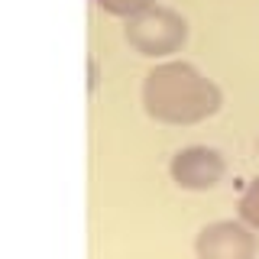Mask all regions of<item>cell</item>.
<instances>
[{
    "label": "cell",
    "mask_w": 259,
    "mask_h": 259,
    "mask_svg": "<svg viewBox=\"0 0 259 259\" xmlns=\"http://www.w3.org/2000/svg\"><path fill=\"white\" fill-rule=\"evenodd\" d=\"M143 107L168 126H194L224 107V94L188 62H162L143 78Z\"/></svg>",
    "instance_id": "1"
},
{
    "label": "cell",
    "mask_w": 259,
    "mask_h": 259,
    "mask_svg": "<svg viewBox=\"0 0 259 259\" xmlns=\"http://www.w3.org/2000/svg\"><path fill=\"white\" fill-rule=\"evenodd\" d=\"M123 39L130 42V49H136L146 59H162L188 42V23L182 13L168 10V7H152V10L126 20Z\"/></svg>",
    "instance_id": "2"
},
{
    "label": "cell",
    "mask_w": 259,
    "mask_h": 259,
    "mask_svg": "<svg viewBox=\"0 0 259 259\" xmlns=\"http://www.w3.org/2000/svg\"><path fill=\"white\" fill-rule=\"evenodd\" d=\"M198 259H256L259 237L243 221H214L194 240Z\"/></svg>",
    "instance_id": "3"
},
{
    "label": "cell",
    "mask_w": 259,
    "mask_h": 259,
    "mask_svg": "<svg viewBox=\"0 0 259 259\" xmlns=\"http://www.w3.org/2000/svg\"><path fill=\"white\" fill-rule=\"evenodd\" d=\"M168 172H172V182L185 191H210L214 185H221L227 162L210 146H185L172 156Z\"/></svg>",
    "instance_id": "4"
},
{
    "label": "cell",
    "mask_w": 259,
    "mask_h": 259,
    "mask_svg": "<svg viewBox=\"0 0 259 259\" xmlns=\"http://www.w3.org/2000/svg\"><path fill=\"white\" fill-rule=\"evenodd\" d=\"M97 7H101L104 13L110 16H120V20H133V16H140L146 10H152L156 7V0H94Z\"/></svg>",
    "instance_id": "5"
},
{
    "label": "cell",
    "mask_w": 259,
    "mask_h": 259,
    "mask_svg": "<svg viewBox=\"0 0 259 259\" xmlns=\"http://www.w3.org/2000/svg\"><path fill=\"white\" fill-rule=\"evenodd\" d=\"M240 221L246 227H253V230H259V175L240 194Z\"/></svg>",
    "instance_id": "6"
}]
</instances>
